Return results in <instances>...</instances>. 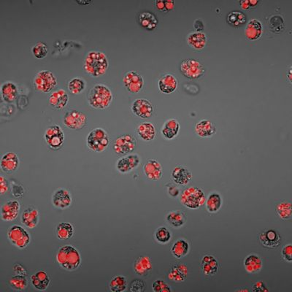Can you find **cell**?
I'll return each mask as SVG.
<instances>
[{"instance_id": "cell-1", "label": "cell", "mask_w": 292, "mask_h": 292, "mask_svg": "<svg viewBox=\"0 0 292 292\" xmlns=\"http://www.w3.org/2000/svg\"><path fill=\"white\" fill-rule=\"evenodd\" d=\"M109 61L105 53L101 51H89L84 61V69L90 76L99 77L106 73Z\"/></svg>"}, {"instance_id": "cell-2", "label": "cell", "mask_w": 292, "mask_h": 292, "mask_svg": "<svg viewBox=\"0 0 292 292\" xmlns=\"http://www.w3.org/2000/svg\"><path fill=\"white\" fill-rule=\"evenodd\" d=\"M113 100L111 89L104 84H97L89 91L87 101L91 108L95 110L108 108Z\"/></svg>"}, {"instance_id": "cell-3", "label": "cell", "mask_w": 292, "mask_h": 292, "mask_svg": "<svg viewBox=\"0 0 292 292\" xmlns=\"http://www.w3.org/2000/svg\"><path fill=\"white\" fill-rule=\"evenodd\" d=\"M56 261L59 266L67 271H75L81 265L80 252L74 245L67 244L62 245L56 254Z\"/></svg>"}, {"instance_id": "cell-4", "label": "cell", "mask_w": 292, "mask_h": 292, "mask_svg": "<svg viewBox=\"0 0 292 292\" xmlns=\"http://www.w3.org/2000/svg\"><path fill=\"white\" fill-rule=\"evenodd\" d=\"M206 196L202 189L195 186L186 188L181 193L180 201L184 207L191 210L201 208L205 203Z\"/></svg>"}, {"instance_id": "cell-5", "label": "cell", "mask_w": 292, "mask_h": 292, "mask_svg": "<svg viewBox=\"0 0 292 292\" xmlns=\"http://www.w3.org/2000/svg\"><path fill=\"white\" fill-rule=\"evenodd\" d=\"M87 144L94 152H104L110 145V138L106 130L101 127L92 130L87 136Z\"/></svg>"}, {"instance_id": "cell-6", "label": "cell", "mask_w": 292, "mask_h": 292, "mask_svg": "<svg viewBox=\"0 0 292 292\" xmlns=\"http://www.w3.org/2000/svg\"><path fill=\"white\" fill-rule=\"evenodd\" d=\"M7 237L13 245L21 250L27 248L31 242L30 234L25 228L17 224L8 228Z\"/></svg>"}, {"instance_id": "cell-7", "label": "cell", "mask_w": 292, "mask_h": 292, "mask_svg": "<svg viewBox=\"0 0 292 292\" xmlns=\"http://www.w3.org/2000/svg\"><path fill=\"white\" fill-rule=\"evenodd\" d=\"M57 78L50 70H40L37 72L33 79V86L38 92L49 93L57 86Z\"/></svg>"}, {"instance_id": "cell-8", "label": "cell", "mask_w": 292, "mask_h": 292, "mask_svg": "<svg viewBox=\"0 0 292 292\" xmlns=\"http://www.w3.org/2000/svg\"><path fill=\"white\" fill-rule=\"evenodd\" d=\"M64 133L62 127L57 124L48 127L44 133V140L47 146L53 151L61 149L64 143Z\"/></svg>"}, {"instance_id": "cell-9", "label": "cell", "mask_w": 292, "mask_h": 292, "mask_svg": "<svg viewBox=\"0 0 292 292\" xmlns=\"http://www.w3.org/2000/svg\"><path fill=\"white\" fill-rule=\"evenodd\" d=\"M136 148V138L130 134L119 135L113 142V151L115 154L120 156H124L133 153Z\"/></svg>"}, {"instance_id": "cell-10", "label": "cell", "mask_w": 292, "mask_h": 292, "mask_svg": "<svg viewBox=\"0 0 292 292\" xmlns=\"http://www.w3.org/2000/svg\"><path fill=\"white\" fill-rule=\"evenodd\" d=\"M180 70L186 78L197 80L203 76L205 69L203 64L194 59H186L180 64Z\"/></svg>"}, {"instance_id": "cell-11", "label": "cell", "mask_w": 292, "mask_h": 292, "mask_svg": "<svg viewBox=\"0 0 292 292\" xmlns=\"http://www.w3.org/2000/svg\"><path fill=\"white\" fill-rule=\"evenodd\" d=\"M123 84L127 92L138 94L145 87V80L141 74L136 70H129L123 77Z\"/></svg>"}, {"instance_id": "cell-12", "label": "cell", "mask_w": 292, "mask_h": 292, "mask_svg": "<svg viewBox=\"0 0 292 292\" xmlns=\"http://www.w3.org/2000/svg\"><path fill=\"white\" fill-rule=\"evenodd\" d=\"M88 117L84 112L77 110H70L64 115V126L70 130H79L87 126Z\"/></svg>"}, {"instance_id": "cell-13", "label": "cell", "mask_w": 292, "mask_h": 292, "mask_svg": "<svg viewBox=\"0 0 292 292\" xmlns=\"http://www.w3.org/2000/svg\"><path fill=\"white\" fill-rule=\"evenodd\" d=\"M131 110L134 115L142 119H148L152 116L154 108L151 101L146 98H138L131 105Z\"/></svg>"}, {"instance_id": "cell-14", "label": "cell", "mask_w": 292, "mask_h": 292, "mask_svg": "<svg viewBox=\"0 0 292 292\" xmlns=\"http://www.w3.org/2000/svg\"><path fill=\"white\" fill-rule=\"evenodd\" d=\"M261 245L267 249H275L279 247L281 236L278 231L273 229H265L259 236Z\"/></svg>"}, {"instance_id": "cell-15", "label": "cell", "mask_w": 292, "mask_h": 292, "mask_svg": "<svg viewBox=\"0 0 292 292\" xmlns=\"http://www.w3.org/2000/svg\"><path fill=\"white\" fill-rule=\"evenodd\" d=\"M140 161L141 159L139 155L137 153H130L118 159L116 162V168L119 173L125 174L136 169L140 165Z\"/></svg>"}, {"instance_id": "cell-16", "label": "cell", "mask_w": 292, "mask_h": 292, "mask_svg": "<svg viewBox=\"0 0 292 292\" xmlns=\"http://www.w3.org/2000/svg\"><path fill=\"white\" fill-rule=\"evenodd\" d=\"M21 204L16 199L7 201L1 207L2 220L6 222H13L20 214Z\"/></svg>"}, {"instance_id": "cell-17", "label": "cell", "mask_w": 292, "mask_h": 292, "mask_svg": "<svg viewBox=\"0 0 292 292\" xmlns=\"http://www.w3.org/2000/svg\"><path fill=\"white\" fill-rule=\"evenodd\" d=\"M219 262L215 256L206 254L201 260L200 268L206 278H211L217 275L219 270Z\"/></svg>"}, {"instance_id": "cell-18", "label": "cell", "mask_w": 292, "mask_h": 292, "mask_svg": "<svg viewBox=\"0 0 292 292\" xmlns=\"http://www.w3.org/2000/svg\"><path fill=\"white\" fill-rule=\"evenodd\" d=\"M72 202L70 191L67 189L61 188L54 191L52 195V204L58 209L69 208Z\"/></svg>"}, {"instance_id": "cell-19", "label": "cell", "mask_w": 292, "mask_h": 292, "mask_svg": "<svg viewBox=\"0 0 292 292\" xmlns=\"http://www.w3.org/2000/svg\"><path fill=\"white\" fill-rule=\"evenodd\" d=\"M49 103L52 108L57 110H63L69 102V95L67 91L63 89H58L53 91L49 95Z\"/></svg>"}, {"instance_id": "cell-20", "label": "cell", "mask_w": 292, "mask_h": 292, "mask_svg": "<svg viewBox=\"0 0 292 292\" xmlns=\"http://www.w3.org/2000/svg\"><path fill=\"white\" fill-rule=\"evenodd\" d=\"M143 169L145 176L149 181H159L162 178V166L157 160L148 159Z\"/></svg>"}, {"instance_id": "cell-21", "label": "cell", "mask_w": 292, "mask_h": 292, "mask_svg": "<svg viewBox=\"0 0 292 292\" xmlns=\"http://www.w3.org/2000/svg\"><path fill=\"white\" fill-rule=\"evenodd\" d=\"M21 221L26 228L29 229L36 228L39 222L38 209L33 206L26 207L21 214Z\"/></svg>"}, {"instance_id": "cell-22", "label": "cell", "mask_w": 292, "mask_h": 292, "mask_svg": "<svg viewBox=\"0 0 292 292\" xmlns=\"http://www.w3.org/2000/svg\"><path fill=\"white\" fill-rule=\"evenodd\" d=\"M20 164L17 153L10 151L5 153L0 160L2 171L6 173H12L17 171Z\"/></svg>"}, {"instance_id": "cell-23", "label": "cell", "mask_w": 292, "mask_h": 292, "mask_svg": "<svg viewBox=\"0 0 292 292\" xmlns=\"http://www.w3.org/2000/svg\"><path fill=\"white\" fill-rule=\"evenodd\" d=\"M171 178L175 184L186 186L192 179V173L186 166L177 165L172 171Z\"/></svg>"}, {"instance_id": "cell-24", "label": "cell", "mask_w": 292, "mask_h": 292, "mask_svg": "<svg viewBox=\"0 0 292 292\" xmlns=\"http://www.w3.org/2000/svg\"><path fill=\"white\" fill-rule=\"evenodd\" d=\"M158 85L160 92L169 95L178 89V80L173 74L166 73L159 77Z\"/></svg>"}, {"instance_id": "cell-25", "label": "cell", "mask_w": 292, "mask_h": 292, "mask_svg": "<svg viewBox=\"0 0 292 292\" xmlns=\"http://www.w3.org/2000/svg\"><path fill=\"white\" fill-rule=\"evenodd\" d=\"M152 270V262L148 256H140L134 262V271L140 276H148Z\"/></svg>"}, {"instance_id": "cell-26", "label": "cell", "mask_w": 292, "mask_h": 292, "mask_svg": "<svg viewBox=\"0 0 292 292\" xmlns=\"http://www.w3.org/2000/svg\"><path fill=\"white\" fill-rule=\"evenodd\" d=\"M264 29L262 23L257 19H251L247 23L245 29V35L248 40L259 39L263 34Z\"/></svg>"}, {"instance_id": "cell-27", "label": "cell", "mask_w": 292, "mask_h": 292, "mask_svg": "<svg viewBox=\"0 0 292 292\" xmlns=\"http://www.w3.org/2000/svg\"><path fill=\"white\" fill-rule=\"evenodd\" d=\"M187 44L194 50L201 51L204 49L207 43V34L204 32H194L189 33L186 37Z\"/></svg>"}, {"instance_id": "cell-28", "label": "cell", "mask_w": 292, "mask_h": 292, "mask_svg": "<svg viewBox=\"0 0 292 292\" xmlns=\"http://www.w3.org/2000/svg\"><path fill=\"white\" fill-rule=\"evenodd\" d=\"M188 273L189 270L186 265L183 263H175L168 274V278L171 281L181 283L186 280Z\"/></svg>"}, {"instance_id": "cell-29", "label": "cell", "mask_w": 292, "mask_h": 292, "mask_svg": "<svg viewBox=\"0 0 292 292\" xmlns=\"http://www.w3.org/2000/svg\"><path fill=\"white\" fill-rule=\"evenodd\" d=\"M32 286L37 291H45L49 288L51 283V278L44 270H38L30 277Z\"/></svg>"}, {"instance_id": "cell-30", "label": "cell", "mask_w": 292, "mask_h": 292, "mask_svg": "<svg viewBox=\"0 0 292 292\" xmlns=\"http://www.w3.org/2000/svg\"><path fill=\"white\" fill-rule=\"evenodd\" d=\"M138 137L145 142H150L154 140L156 136V130L154 124L151 122H142L136 128Z\"/></svg>"}, {"instance_id": "cell-31", "label": "cell", "mask_w": 292, "mask_h": 292, "mask_svg": "<svg viewBox=\"0 0 292 292\" xmlns=\"http://www.w3.org/2000/svg\"><path fill=\"white\" fill-rule=\"evenodd\" d=\"M244 268L249 274L260 273L263 267V261L257 254H251L245 257L243 262Z\"/></svg>"}, {"instance_id": "cell-32", "label": "cell", "mask_w": 292, "mask_h": 292, "mask_svg": "<svg viewBox=\"0 0 292 292\" xmlns=\"http://www.w3.org/2000/svg\"><path fill=\"white\" fill-rule=\"evenodd\" d=\"M138 22L143 29L148 31H153L157 27L159 21L153 13L143 11L138 16Z\"/></svg>"}, {"instance_id": "cell-33", "label": "cell", "mask_w": 292, "mask_h": 292, "mask_svg": "<svg viewBox=\"0 0 292 292\" xmlns=\"http://www.w3.org/2000/svg\"><path fill=\"white\" fill-rule=\"evenodd\" d=\"M195 133L200 138H211L216 133V127L208 119H202L196 123Z\"/></svg>"}, {"instance_id": "cell-34", "label": "cell", "mask_w": 292, "mask_h": 292, "mask_svg": "<svg viewBox=\"0 0 292 292\" xmlns=\"http://www.w3.org/2000/svg\"><path fill=\"white\" fill-rule=\"evenodd\" d=\"M181 130L179 122L176 118H170L163 124L161 135L166 140H173L178 136Z\"/></svg>"}, {"instance_id": "cell-35", "label": "cell", "mask_w": 292, "mask_h": 292, "mask_svg": "<svg viewBox=\"0 0 292 292\" xmlns=\"http://www.w3.org/2000/svg\"><path fill=\"white\" fill-rule=\"evenodd\" d=\"M190 251V244L185 239H178L172 245L171 254L177 260H181L188 255Z\"/></svg>"}, {"instance_id": "cell-36", "label": "cell", "mask_w": 292, "mask_h": 292, "mask_svg": "<svg viewBox=\"0 0 292 292\" xmlns=\"http://www.w3.org/2000/svg\"><path fill=\"white\" fill-rule=\"evenodd\" d=\"M205 207L210 214H216L222 208L223 204L222 197L217 192H213L210 194L208 197H206Z\"/></svg>"}, {"instance_id": "cell-37", "label": "cell", "mask_w": 292, "mask_h": 292, "mask_svg": "<svg viewBox=\"0 0 292 292\" xmlns=\"http://www.w3.org/2000/svg\"><path fill=\"white\" fill-rule=\"evenodd\" d=\"M2 97L6 102H13L18 96V88L13 81L4 82L1 86Z\"/></svg>"}, {"instance_id": "cell-38", "label": "cell", "mask_w": 292, "mask_h": 292, "mask_svg": "<svg viewBox=\"0 0 292 292\" xmlns=\"http://www.w3.org/2000/svg\"><path fill=\"white\" fill-rule=\"evenodd\" d=\"M75 233V228L70 223L62 222L56 227V235L59 240H67L72 238Z\"/></svg>"}, {"instance_id": "cell-39", "label": "cell", "mask_w": 292, "mask_h": 292, "mask_svg": "<svg viewBox=\"0 0 292 292\" xmlns=\"http://www.w3.org/2000/svg\"><path fill=\"white\" fill-rule=\"evenodd\" d=\"M187 216L181 211H175L170 212L166 216V221L171 227L180 228L186 224Z\"/></svg>"}, {"instance_id": "cell-40", "label": "cell", "mask_w": 292, "mask_h": 292, "mask_svg": "<svg viewBox=\"0 0 292 292\" xmlns=\"http://www.w3.org/2000/svg\"><path fill=\"white\" fill-rule=\"evenodd\" d=\"M275 211L277 215L283 221L291 219L292 207L291 203L288 201H282L275 206Z\"/></svg>"}, {"instance_id": "cell-41", "label": "cell", "mask_w": 292, "mask_h": 292, "mask_svg": "<svg viewBox=\"0 0 292 292\" xmlns=\"http://www.w3.org/2000/svg\"><path fill=\"white\" fill-rule=\"evenodd\" d=\"M85 80L81 77L75 76L72 77L67 84V89L72 95H79L83 92L86 89Z\"/></svg>"}, {"instance_id": "cell-42", "label": "cell", "mask_w": 292, "mask_h": 292, "mask_svg": "<svg viewBox=\"0 0 292 292\" xmlns=\"http://www.w3.org/2000/svg\"><path fill=\"white\" fill-rule=\"evenodd\" d=\"M128 282L126 277L123 275H116L113 277L109 283V288L113 292H123L127 290Z\"/></svg>"}, {"instance_id": "cell-43", "label": "cell", "mask_w": 292, "mask_h": 292, "mask_svg": "<svg viewBox=\"0 0 292 292\" xmlns=\"http://www.w3.org/2000/svg\"><path fill=\"white\" fill-rule=\"evenodd\" d=\"M8 283L13 289L18 291H24L27 288L29 283L26 276L19 275H14L10 278Z\"/></svg>"}, {"instance_id": "cell-44", "label": "cell", "mask_w": 292, "mask_h": 292, "mask_svg": "<svg viewBox=\"0 0 292 292\" xmlns=\"http://www.w3.org/2000/svg\"><path fill=\"white\" fill-rule=\"evenodd\" d=\"M227 21L231 26L239 27L245 24L246 16L240 11H232L227 16Z\"/></svg>"}, {"instance_id": "cell-45", "label": "cell", "mask_w": 292, "mask_h": 292, "mask_svg": "<svg viewBox=\"0 0 292 292\" xmlns=\"http://www.w3.org/2000/svg\"><path fill=\"white\" fill-rule=\"evenodd\" d=\"M154 238L160 244H166L171 241L172 233L166 227H160L154 233Z\"/></svg>"}, {"instance_id": "cell-46", "label": "cell", "mask_w": 292, "mask_h": 292, "mask_svg": "<svg viewBox=\"0 0 292 292\" xmlns=\"http://www.w3.org/2000/svg\"><path fill=\"white\" fill-rule=\"evenodd\" d=\"M32 53L33 56L37 59H44L48 55L49 47L44 41H38L32 46Z\"/></svg>"}, {"instance_id": "cell-47", "label": "cell", "mask_w": 292, "mask_h": 292, "mask_svg": "<svg viewBox=\"0 0 292 292\" xmlns=\"http://www.w3.org/2000/svg\"><path fill=\"white\" fill-rule=\"evenodd\" d=\"M152 289L154 292H171V286L162 280H156L153 282Z\"/></svg>"}, {"instance_id": "cell-48", "label": "cell", "mask_w": 292, "mask_h": 292, "mask_svg": "<svg viewBox=\"0 0 292 292\" xmlns=\"http://www.w3.org/2000/svg\"><path fill=\"white\" fill-rule=\"evenodd\" d=\"M146 284L143 280H134L130 283V291L132 292H143L146 290Z\"/></svg>"}, {"instance_id": "cell-49", "label": "cell", "mask_w": 292, "mask_h": 292, "mask_svg": "<svg viewBox=\"0 0 292 292\" xmlns=\"http://www.w3.org/2000/svg\"><path fill=\"white\" fill-rule=\"evenodd\" d=\"M282 258L283 260L291 263L292 262V245L291 243L286 244L282 248L281 250Z\"/></svg>"}, {"instance_id": "cell-50", "label": "cell", "mask_w": 292, "mask_h": 292, "mask_svg": "<svg viewBox=\"0 0 292 292\" xmlns=\"http://www.w3.org/2000/svg\"><path fill=\"white\" fill-rule=\"evenodd\" d=\"M10 186L8 181L3 176H0V194L4 195L9 191Z\"/></svg>"}, {"instance_id": "cell-51", "label": "cell", "mask_w": 292, "mask_h": 292, "mask_svg": "<svg viewBox=\"0 0 292 292\" xmlns=\"http://www.w3.org/2000/svg\"><path fill=\"white\" fill-rule=\"evenodd\" d=\"M13 270L16 275H23V276H27V270H26L25 267L23 266L21 264L15 263L13 266Z\"/></svg>"}, {"instance_id": "cell-52", "label": "cell", "mask_w": 292, "mask_h": 292, "mask_svg": "<svg viewBox=\"0 0 292 292\" xmlns=\"http://www.w3.org/2000/svg\"><path fill=\"white\" fill-rule=\"evenodd\" d=\"M252 291L265 292L269 291V289L267 288L266 285L264 282L257 281L254 283L253 286H252Z\"/></svg>"}, {"instance_id": "cell-53", "label": "cell", "mask_w": 292, "mask_h": 292, "mask_svg": "<svg viewBox=\"0 0 292 292\" xmlns=\"http://www.w3.org/2000/svg\"><path fill=\"white\" fill-rule=\"evenodd\" d=\"M168 186V194L172 198H176L177 197L178 195L180 194V189L179 188L177 187V186H175V185L169 184L166 185Z\"/></svg>"}, {"instance_id": "cell-54", "label": "cell", "mask_w": 292, "mask_h": 292, "mask_svg": "<svg viewBox=\"0 0 292 292\" xmlns=\"http://www.w3.org/2000/svg\"><path fill=\"white\" fill-rule=\"evenodd\" d=\"M13 194L16 197H21L24 194V190L23 186L17 184H13L12 186Z\"/></svg>"}, {"instance_id": "cell-55", "label": "cell", "mask_w": 292, "mask_h": 292, "mask_svg": "<svg viewBox=\"0 0 292 292\" xmlns=\"http://www.w3.org/2000/svg\"><path fill=\"white\" fill-rule=\"evenodd\" d=\"M194 28L197 32H203L204 24L202 19H196L194 22Z\"/></svg>"}, {"instance_id": "cell-56", "label": "cell", "mask_w": 292, "mask_h": 292, "mask_svg": "<svg viewBox=\"0 0 292 292\" xmlns=\"http://www.w3.org/2000/svg\"><path fill=\"white\" fill-rule=\"evenodd\" d=\"M154 5L156 9L159 10L160 11H162V12H165V1L155 0Z\"/></svg>"}, {"instance_id": "cell-57", "label": "cell", "mask_w": 292, "mask_h": 292, "mask_svg": "<svg viewBox=\"0 0 292 292\" xmlns=\"http://www.w3.org/2000/svg\"><path fill=\"white\" fill-rule=\"evenodd\" d=\"M175 3L173 0H166L165 1V12H169L172 10L174 9Z\"/></svg>"}, {"instance_id": "cell-58", "label": "cell", "mask_w": 292, "mask_h": 292, "mask_svg": "<svg viewBox=\"0 0 292 292\" xmlns=\"http://www.w3.org/2000/svg\"><path fill=\"white\" fill-rule=\"evenodd\" d=\"M240 7L242 10H248L251 8L250 1L249 0H242L240 2Z\"/></svg>"}, {"instance_id": "cell-59", "label": "cell", "mask_w": 292, "mask_h": 292, "mask_svg": "<svg viewBox=\"0 0 292 292\" xmlns=\"http://www.w3.org/2000/svg\"><path fill=\"white\" fill-rule=\"evenodd\" d=\"M250 1L251 8H254L258 4L259 2L257 0H249Z\"/></svg>"}, {"instance_id": "cell-60", "label": "cell", "mask_w": 292, "mask_h": 292, "mask_svg": "<svg viewBox=\"0 0 292 292\" xmlns=\"http://www.w3.org/2000/svg\"><path fill=\"white\" fill-rule=\"evenodd\" d=\"M291 69L289 70V72H288V80H289L290 83L291 82Z\"/></svg>"}, {"instance_id": "cell-61", "label": "cell", "mask_w": 292, "mask_h": 292, "mask_svg": "<svg viewBox=\"0 0 292 292\" xmlns=\"http://www.w3.org/2000/svg\"><path fill=\"white\" fill-rule=\"evenodd\" d=\"M239 291H248V289H240Z\"/></svg>"}]
</instances>
